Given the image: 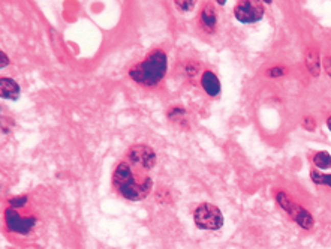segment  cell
I'll return each instance as SVG.
<instances>
[{"mask_svg": "<svg viewBox=\"0 0 331 249\" xmlns=\"http://www.w3.org/2000/svg\"><path fill=\"white\" fill-rule=\"evenodd\" d=\"M132 167L131 162H120L114 171L112 183L125 198L139 201L150 194L153 182L147 174L138 176Z\"/></svg>", "mask_w": 331, "mask_h": 249, "instance_id": "1", "label": "cell"}, {"mask_svg": "<svg viewBox=\"0 0 331 249\" xmlns=\"http://www.w3.org/2000/svg\"><path fill=\"white\" fill-rule=\"evenodd\" d=\"M165 74H167V56L163 51L159 50L149 54L144 62L138 63L129 71V75L133 81L147 87L156 86L165 77Z\"/></svg>", "mask_w": 331, "mask_h": 249, "instance_id": "2", "label": "cell"}, {"mask_svg": "<svg viewBox=\"0 0 331 249\" xmlns=\"http://www.w3.org/2000/svg\"><path fill=\"white\" fill-rule=\"evenodd\" d=\"M195 224L201 230H219L223 225V215L213 204L204 203L194 213Z\"/></svg>", "mask_w": 331, "mask_h": 249, "instance_id": "3", "label": "cell"}, {"mask_svg": "<svg viewBox=\"0 0 331 249\" xmlns=\"http://www.w3.org/2000/svg\"><path fill=\"white\" fill-rule=\"evenodd\" d=\"M235 18L243 24H252L259 21L264 17V8L259 2L255 0H242L234 9Z\"/></svg>", "mask_w": 331, "mask_h": 249, "instance_id": "4", "label": "cell"}, {"mask_svg": "<svg viewBox=\"0 0 331 249\" xmlns=\"http://www.w3.org/2000/svg\"><path fill=\"white\" fill-rule=\"evenodd\" d=\"M128 162H131L132 165L138 167V168L150 170L155 167L156 164L155 150L150 149L149 146L136 144V146L131 147L128 152Z\"/></svg>", "mask_w": 331, "mask_h": 249, "instance_id": "5", "label": "cell"}, {"mask_svg": "<svg viewBox=\"0 0 331 249\" xmlns=\"http://www.w3.org/2000/svg\"><path fill=\"white\" fill-rule=\"evenodd\" d=\"M6 216V225L11 231L18 233V234H27L33 225H35V218H22L14 209H8L5 212Z\"/></svg>", "mask_w": 331, "mask_h": 249, "instance_id": "6", "label": "cell"}, {"mask_svg": "<svg viewBox=\"0 0 331 249\" xmlns=\"http://www.w3.org/2000/svg\"><path fill=\"white\" fill-rule=\"evenodd\" d=\"M289 215L292 216V219L304 230H310L313 227V218L308 210H304L301 206L294 203V206L289 210Z\"/></svg>", "mask_w": 331, "mask_h": 249, "instance_id": "7", "label": "cell"}, {"mask_svg": "<svg viewBox=\"0 0 331 249\" xmlns=\"http://www.w3.org/2000/svg\"><path fill=\"white\" fill-rule=\"evenodd\" d=\"M0 93H2V98H5V99L17 101L20 96V86L15 80L3 77L0 80Z\"/></svg>", "mask_w": 331, "mask_h": 249, "instance_id": "8", "label": "cell"}, {"mask_svg": "<svg viewBox=\"0 0 331 249\" xmlns=\"http://www.w3.org/2000/svg\"><path fill=\"white\" fill-rule=\"evenodd\" d=\"M201 84H202L204 90L207 92L210 96H216V95L221 93V83H219V78H218L211 71H205V72L202 74Z\"/></svg>", "mask_w": 331, "mask_h": 249, "instance_id": "9", "label": "cell"}, {"mask_svg": "<svg viewBox=\"0 0 331 249\" xmlns=\"http://www.w3.org/2000/svg\"><path fill=\"white\" fill-rule=\"evenodd\" d=\"M201 20H202V24L205 26L207 30H213L216 27V23H218V17H216V12L215 9L208 5L202 9V14H201Z\"/></svg>", "mask_w": 331, "mask_h": 249, "instance_id": "10", "label": "cell"}, {"mask_svg": "<svg viewBox=\"0 0 331 249\" xmlns=\"http://www.w3.org/2000/svg\"><path fill=\"white\" fill-rule=\"evenodd\" d=\"M306 66L312 75H319V54L315 50H309L306 56Z\"/></svg>", "mask_w": 331, "mask_h": 249, "instance_id": "11", "label": "cell"}, {"mask_svg": "<svg viewBox=\"0 0 331 249\" xmlns=\"http://www.w3.org/2000/svg\"><path fill=\"white\" fill-rule=\"evenodd\" d=\"M313 164L321 168V170H325V168H330L331 167V156L328 152H318L313 158Z\"/></svg>", "mask_w": 331, "mask_h": 249, "instance_id": "12", "label": "cell"}, {"mask_svg": "<svg viewBox=\"0 0 331 249\" xmlns=\"http://www.w3.org/2000/svg\"><path fill=\"white\" fill-rule=\"evenodd\" d=\"M310 177L316 185H327L331 188V174H321L318 171H312Z\"/></svg>", "mask_w": 331, "mask_h": 249, "instance_id": "13", "label": "cell"}, {"mask_svg": "<svg viewBox=\"0 0 331 249\" xmlns=\"http://www.w3.org/2000/svg\"><path fill=\"white\" fill-rule=\"evenodd\" d=\"M277 203H279V206H280L283 210H287L288 213H289L291 207L294 206V201L288 197L285 192H279V194H277Z\"/></svg>", "mask_w": 331, "mask_h": 249, "instance_id": "14", "label": "cell"}, {"mask_svg": "<svg viewBox=\"0 0 331 249\" xmlns=\"http://www.w3.org/2000/svg\"><path fill=\"white\" fill-rule=\"evenodd\" d=\"M197 5V2H194V0H184V2H181V0H177L176 2V6L177 8H180V11H183V12H186V11H192L194 9V6Z\"/></svg>", "mask_w": 331, "mask_h": 249, "instance_id": "15", "label": "cell"}, {"mask_svg": "<svg viewBox=\"0 0 331 249\" xmlns=\"http://www.w3.org/2000/svg\"><path fill=\"white\" fill-rule=\"evenodd\" d=\"M9 203H11V206H12V207H22L24 204L27 203V197H18V198H12Z\"/></svg>", "mask_w": 331, "mask_h": 249, "instance_id": "16", "label": "cell"}, {"mask_svg": "<svg viewBox=\"0 0 331 249\" xmlns=\"http://www.w3.org/2000/svg\"><path fill=\"white\" fill-rule=\"evenodd\" d=\"M285 74V69L282 68H273L268 71V75L270 77H280V75H283Z\"/></svg>", "mask_w": 331, "mask_h": 249, "instance_id": "17", "label": "cell"}, {"mask_svg": "<svg viewBox=\"0 0 331 249\" xmlns=\"http://www.w3.org/2000/svg\"><path fill=\"white\" fill-rule=\"evenodd\" d=\"M303 126L308 128L309 131H313V129H315V122H313V119H312V117H306L304 122H303Z\"/></svg>", "mask_w": 331, "mask_h": 249, "instance_id": "18", "label": "cell"}, {"mask_svg": "<svg viewBox=\"0 0 331 249\" xmlns=\"http://www.w3.org/2000/svg\"><path fill=\"white\" fill-rule=\"evenodd\" d=\"M197 71H198V66H197V65H194V63H187V66H186V72H187L189 75H195Z\"/></svg>", "mask_w": 331, "mask_h": 249, "instance_id": "19", "label": "cell"}, {"mask_svg": "<svg viewBox=\"0 0 331 249\" xmlns=\"http://www.w3.org/2000/svg\"><path fill=\"white\" fill-rule=\"evenodd\" d=\"M324 66H325V71H327V74L331 77V57H327L325 60H324Z\"/></svg>", "mask_w": 331, "mask_h": 249, "instance_id": "20", "label": "cell"}, {"mask_svg": "<svg viewBox=\"0 0 331 249\" xmlns=\"http://www.w3.org/2000/svg\"><path fill=\"white\" fill-rule=\"evenodd\" d=\"M0 57H2V65H0V66H2V68H5V66H6V65L9 63V59L6 57V54H5L3 51L0 53Z\"/></svg>", "mask_w": 331, "mask_h": 249, "instance_id": "21", "label": "cell"}, {"mask_svg": "<svg viewBox=\"0 0 331 249\" xmlns=\"http://www.w3.org/2000/svg\"><path fill=\"white\" fill-rule=\"evenodd\" d=\"M327 126H328V129L331 131V117H328V120H327Z\"/></svg>", "mask_w": 331, "mask_h": 249, "instance_id": "22", "label": "cell"}]
</instances>
